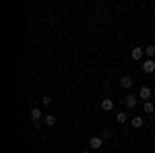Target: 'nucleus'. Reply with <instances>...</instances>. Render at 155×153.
Masks as SVG:
<instances>
[{
  "label": "nucleus",
  "mask_w": 155,
  "mask_h": 153,
  "mask_svg": "<svg viewBox=\"0 0 155 153\" xmlns=\"http://www.w3.org/2000/svg\"><path fill=\"white\" fill-rule=\"evenodd\" d=\"M41 101H44V106H50V104H52V97H50V95H44Z\"/></svg>",
  "instance_id": "nucleus-14"
},
{
  "label": "nucleus",
  "mask_w": 155,
  "mask_h": 153,
  "mask_svg": "<svg viewBox=\"0 0 155 153\" xmlns=\"http://www.w3.org/2000/svg\"><path fill=\"white\" fill-rule=\"evenodd\" d=\"M116 120H118V122H126V114H124V112H118V114H116Z\"/></svg>",
  "instance_id": "nucleus-13"
},
{
  "label": "nucleus",
  "mask_w": 155,
  "mask_h": 153,
  "mask_svg": "<svg viewBox=\"0 0 155 153\" xmlns=\"http://www.w3.org/2000/svg\"><path fill=\"white\" fill-rule=\"evenodd\" d=\"M110 137H112V132H110V130H104V132H101V139H104V141H107Z\"/></svg>",
  "instance_id": "nucleus-15"
},
{
  "label": "nucleus",
  "mask_w": 155,
  "mask_h": 153,
  "mask_svg": "<svg viewBox=\"0 0 155 153\" xmlns=\"http://www.w3.org/2000/svg\"><path fill=\"white\" fill-rule=\"evenodd\" d=\"M101 145H104V139H101V137H91V139H89V147H91V149H99Z\"/></svg>",
  "instance_id": "nucleus-4"
},
{
  "label": "nucleus",
  "mask_w": 155,
  "mask_h": 153,
  "mask_svg": "<svg viewBox=\"0 0 155 153\" xmlns=\"http://www.w3.org/2000/svg\"><path fill=\"white\" fill-rule=\"evenodd\" d=\"M153 120H155V114H153Z\"/></svg>",
  "instance_id": "nucleus-17"
},
{
  "label": "nucleus",
  "mask_w": 155,
  "mask_h": 153,
  "mask_svg": "<svg viewBox=\"0 0 155 153\" xmlns=\"http://www.w3.org/2000/svg\"><path fill=\"white\" fill-rule=\"evenodd\" d=\"M29 118H31V120H33V122L37 124V122L44 118V114H41V110H39V108H31V112H29Z\"/></svg>",
  "instance_id": "nucleus-1"
},
{
  "label": "nucleus",
  "mask_w": 155,
  "mask_h": 153,
  "mask_svg": "<svg viewBox=\"0 0 155 153\" xmlns=\"http://www.w3.org/2000/svg\"><path fill=\"white\" fill-rule=\"evenodd\" d=\"M44 120H46V126H56V116L50 114V116H46Z\"/></svg>",
  "instance_id": "nucleus-12"
},
{
  "label": "nucleus",
  "mask_w": 155,
  "mask_h": 153,
  "mask_svg": "<svg viewBox=\"0 0 155 153\" xmlns=\"http://www.w3.org/2000/svg\"><path fill=\"white\" fill-rule=\"evenodd\" d=\"M141 126H143V118L134 116V118H132V128H141Z\"/></svg>",
  "instance_id": "nucleus-11"
},
{
  "label": "nucleus",
  "mask_w": 155,
  "mask_h": 153,
  "mask_svg": "<svg viewBox=\"0 0 155 153\" xmlns=\"http://www.w3.org/2000/svg\"><path fill=\"white\" fill-rule=\"evenodd\" d=\"M101 110L104 112H112L114 110V99H104L101 101Z\"/></svg>",
  "instance_id": "nucleus-7"
},
{
  "label": "nucleus",
  "mask_w": 155,
  "mask_h": 153,
  "mask_svg": "<svg viewBox=\"0 0 155 153\" xmlns=\"http://www.w3.org/2000/svg\"><path fill=\"white\" fill-rule=\"evenodd\" d=\"M81 153H89V151H81Z\"/></svg>",
  "instance_id": "nucleus-16"
},
{
  "label": "nucleus",
  "mask_w": 155,
  "mask_h": 153,
  "mask_svg": "<svg viewBox=\"0 0 155 153\" xmlns=\"http://www.w3.org/2000/svg\"><path fill=\"white\" fill-rule=\"evenodd\" d=\"M143 110H145V114H155V108H153V104H151V101H145Z\"/></svg>",
  "instance_id": "nucleus-9"
},
{
  "label": "nucleus",
  "mask_w": 155,
  "mask_h": 153,
  "mask_svg": "<svg viewBox=\"0 0 155 153\" xmlns=\"http://www.w3.org/2000/svg\"><path fill=\"white\" fill-rule=\"evenodd\" d=\"M137 99H139L137 95L128 93V95H126V97H124V104H126V106H128V108H134V106H137Z\"/></svg>",
  "instance_id": "nucleus-6"
},
{
  "label": "nucleus",
  "mask_w": 155,
  "mask_h": 153,
  "mask_svg": "<svg viewBox=\"0 0 155 153\" xmlns=\"http://www.w3.org/2000/svg\"><path fill=\"white\" fill-rule=\"evenodd\" d=\"M145 54H147L149 58L153 60V56H155V46H153V44H149V46L145 48Z\"/></svg>",
  "instance_id": "nucleus-10"
},
{
  "label": "nucleus",
  "mask_w": 155,
  "mask_h": 153,
  "mask_svg": "<svg viewBox=\"0 0 155 153\" xmlns=\"http://www.w3.org/2000/svg\"><path fill=\"white\" fill-rule=\"evenodd\" d=\"M143 54H145V50H143V48H132L130 58H132V60H141V58H143Z\"/></svg>",
  "instance_id": "nucleus-5"
},
{
  "label": "nucleus",
  "mask_w": 155,
  "mask_h": 153,
  "mask_svg": "<svg viewBox=\"0 0 155 153\" xmlns=\"http://www.w3.org/2000/svg\"><path fill=\"white\" fill-rule=\"evenodd\" d=\"M120 87H122V89H130L132 87V77L130 75H124V77L120 79Z\"/></svg>",
  "instance_id": "nucleus-3"
},
{
  "label": "nucleus",
  "mask_w": 155,
  "mask_h": 153,
  "mask_svg": "<svg viewBox=\"0 0 155 153\" xmlns=\"http://www.w3.org/2000/svg\"><path fill=\"white\" fill-rule=\"evenodd\" d=\"M143 72H147V75H151V72H155V60H145L143 64Z\"/></svg>",
  "instance_id": "nucleus-2"
},
{
  "label": "nucleus",
  "mask_w": 155,
  "mask_h": 153,
  "mask_svg": "<svg viewBox=\"0 0 155 153\" xmlns=\"http://www.w3.org/2000/svg\"><path fill=\"white\" fill-rule=\"evenodd\" d=\"M139 97H141V99H149V97H151V89H149V87H141V91H139Z\"/></svg>",
  "instance_id": "nucleus-8"
}]
</instances>
